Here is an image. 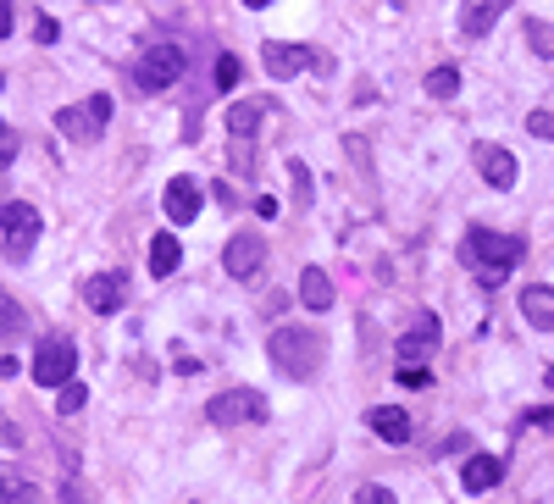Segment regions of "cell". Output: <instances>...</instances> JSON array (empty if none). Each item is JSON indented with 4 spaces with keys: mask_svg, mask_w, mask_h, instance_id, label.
Returning a JSON list of instances; mask_svg holds the SVG:
<instances>
[{
    "mask_svg": "<svg viewBox=\"0 0 554 504\" xmlns=\"http://www.w3.org/2000/svg\"><path fill=\"white\" fill-rule=\"evenodd\" d=\"M183 266V244L172 239V233H156V239H150V272L156 277H172Z\"/></svg>",
    "mask_w": 554,
    "mask_h": 504,
    "instance_id": "19",
    "label": "cell"
},
{
    "mask_svg": "<svg viewBox=\"0 0 554 504\" xmlns=\"http://www.w3.org/2000/svg\"><path fill=\"white\" fill-rule=\"evenodd\" d=\"M61 504H95V499H89V488H84V482H67V488H61Z\"/></svg>",
    "mask_w": 554,
    "mask_h": 504,
    "instance_id": "31",
    "label": "cell"
},
{
    "mask_svg": "<svg viewBox=\"0 0 554 504\" xmlns=\"http://www.w3.org/2000/svg\"><path fill=\"white\" fill-rule=\"evenodd\" d=\"M0 84H6V78H0Z\"/></svg>",
    "mask_w": 554,
    "mask_h": 504,
    "instance_id": "36",
    "label": "cell"
},
{
    "mask_svg": "<svg viewBox=\"0 0 554 504\" xmlns=\"http://www.w3.org/2000/svg\"><path fill=\"white\" fill-rule=\"evenodd\" d=\"M477 172L488 189H510L516 183V156H510L505 144H477Z\"/></svg>",
    "mask_w": 554,
    "mask_h": 504,
    "instance_id": "11",
    "label": "cell"
},
{
    "mask_svg": "<svg viewBox=\"0 0 554 504\" xmlns=\"http://www.w3.org/2000/svg\"><path fill=\"white\" fill-rule=\"evenodd\" d=\"M205 416L217 421V427H244V421L266 416V399L255 394V388H228V394H217L211 405H205Z\"/></svg>",
    "mask_w": 554,
    "mask_h": 504,
    "instance_id": "7",
    "label": "cell"
},
{
    "mask_svg": "<svg viewBox=\"0 0 554 504\" xmlns=\"http://www.w3.org/2000/svg\"><path fill=\"white\" fill-rule=\"evenodd\" d=\"M505 12H510V0H466V6H460V34H466V39L494 34V23Z\"/></svg>",
    "mask_w": 554,
    "mask_h": 504,
    "instance_id": "12",
    "label": "cell"
},
{
    "mask_svg": "<svg viewBox=\"0 0 554 504\" xmlns=\"http://www.w3.org/2000/svg\"><path fill=\"white\" fill-rule=\"evenodd\" d=\"M0 504H34V488L12 471H0Z\"/></svg>",
    "mask_w": 554,
    "mask_h": 504,
    "instance_id": "24",
    "label": "cell"
},
{
    "mask_svg": "<svg viewBox=\"0 0 554 504\" xmlns=\"http://www.w3.org/2000/svg\"><path fill=\"white\" fill-rule=\"evenodd\" d=\"M366 427L383 438V444H410V416L399 405H377V410H366Z\"/></svg>",
    "mask_w": 554,
    "mask_h": 504,
    "instance_id": "15",
    "label": "cell"
},
{
    "mask_svg": "<svg viewBox=\"0 0 554 504\" xmlns=\"http://www.w3.org/2000/svg\"><path fill=\"white\" fill-rule=\"evenodd\" d=\"M39 244V211L23 200L0 205V250H6V261H28Z\"/></svg>",
    "mask_w": 554,
    "mask_h": 504,
    "instance_id": "4",
    "label": "cell"
},
{
    "mask_svg": "<svg viewBox=\"0 0 554 504\" xmlns=\"http://www.w3.org/2000/svg\"><path fill=\"white\" fill-rule=\"evenodd\" d=\"M521 316H527L538 333H549V327H554V288H549V283L521 288Z\"/></svg>",
    "mask_w": 554,
    "mask_h": 504,
    "instance_id": "17",
    "label": "cell"
},
{
    "mask_svg": "<svg viewBox=\"0 0 554 504\" xmlns=\"http://www.w3.org/2000/svg\"><path fill=\"white\" fill-rule=\"evenodd\" d=\"M499 477H505V460H499V455H471L466 466H460V482H466L471 493L499 488Z\"/></svg>",
    "mask_w": 554,
    "mask_h": 504,
    "instance_id": "16",
    "label": "cell"
},
{
    "mask_svg": "<svg viewBox=\"0 0 554 504\" xmlns=\"http://www.w3.org/2000/svg\"><path fill=\"white\" fill-rule=\"evenodd\" d=\"M289 183H294V200L311 205V194H316V189H311V172H305L300 161H289Z\"/></svg>",
    "mask_w": 554,
    "mask_h": 504,
    "instance_id": "26",
    "label": "cell"
},
{
    "mask_svg": "<svg viewBox=\"0 0 554 504\" xmlns=\"http://www.w3.org/2000/svg\"><path fill=\"white\" fill-rule=\"evenodd\" d=\"M0 444H12V449L23 444V432H17V421L6 416V410H0Z\"/></svg>",
    "mask_w": 554,
    "mask_h": 504,
    "instance_id": "32",
    "label": "cell"
},
{
    "mask_svg": "<svg viewBox=\"0 0 554 504\" xmlns=\"http://www.w3.org/2000/svg\"><path fill=\"white\" fill-rule=\"evenodd\" d=\"M84 300H89V311H100V316L122 311V272H95V277H84Z\"/></svg>",
    "mask_w": 554,
    "mask_h": 504,
    "instance_id": "13",
    "label": "cell"
},
{
    "mask_svg": "<svg viewBox=\"0 0 554 504\" xmlns=\"http://www.w3.org/2000/svg\"><path fill=\"white\" fill-rule=\"evenodd\" d=\"M438 338H444V327H438V316H433V311H422V316H416V322H410V333L394 344V355L405 360V366H422V360L438 349Z\"/></svg>",
    "mask_w": 554,
    "mask_h": 504,
    "instance_id": "8",
    "label": "cell"
},
{
    "mask_svg": "<svg viewBox=\"0 0 554 504\" xmlns=\"http://www.w3.org/2000/svg\"><path fill=\"white\" fill-rule=\"evenodd\" d=\"M355 499H361V504H399L394 493H388V488H377V482H366V488H355Z\"/></svg>",
    "mask_w": 554,
    "mask_h": 504,
    "instance_id": "29",
    "label": "cell"
},
{
    "mask_svg": "<svg viewBox=\"0 0 554 504\" xmlns=\"http://www.w3.org/2000/svg\"><path fill=\"white\" fill-rule=\"evenodd\" d=\"M244 6H250V12H261V6H272V0H244Z\"/></svg>",
    "mask_w": 554,
    "mask_h": 504,
    "instance_id": "34",
    "label": "cell"
},
{
    "mask_svg": "<svg viewBox=\"0 0 554 504\" xmlns=\"http://www.w3.org/2000/svg\"><path fill=\"white\" fill-rule=\"evenodd\" d=\"M0 139H6V122H0Z\"/></svg>",
    "mask_w": 554,
    "mask_h": 504,
    "instance_id": "35",
    "label": "cell"
},
{
    "mask_svg": "<svg viewBox=\"0 0 554 504\" xmlns=\"http://www.w3.org/2000/svg\"><path fill=\"white\" fill-rule=\"evenodd\" d=\"M183 78V50L178 45H150L145 56L133 61V89L139 95H161Z\"/></svg>",
    "mask_w": 554,
    "mask_h": 504,
    "instance_id": "3",
    "label": "cell"
},
{
    "mask_svg": "<svg viewBox=\"0 0 554 504\" xmlns=\"http://www.w3.org/2000/svg\"><path fill=\"white\" fill-rule=\"evenodd\" d=\"M322 333H311V327H277L272 338H266V355H272V366L283 377H294V383H305V377H316V366H322Z\"/></svg>",
    "mask_w": 554,
    "mask_h": 504,
    "instance_id": "2",
    "label": "cell"
},
{
    "mask_svg": "<svg viewBox=\"0 0 554 504\" xmlns=\"http://www.w3.org/2000/svg\"><path fill=\"white\" fill-rule=\"evenodd\" d=\"M399 383H405V388H427V383H433V372H427V366H399Z\"/></svg>",
    "mask_w": 554,
    "mask_h": 504,
    "instance_id": "30",
    "label": "cell"
},
{
    "mask_svg": "<svg viewBox=\"0 0 554 504\" xmlns=\"http://www.w3.org/2000/svg\"><path fill=\"white\" fill-rule=\"evenodd\" d=\"M17 333H23V305L0 288V344H6V338H17Z\"/></svg>",
    "mask_w": 554,
    "mask_h": 504,
    "instance_id": "23",
    "label": "cell"
},
{
    "mask_svg": "<svg viewBox=\"0 0 554 504\" xmlns=\"http://www.w3.org/2000/svg\"><path fill=\"white\" fill-rule=\"evenodd\" d=\"M261 61H266V72L272 78H300L305 67H316V56L305 45H289V39H266L261 45Z\"/></svg>",
    "mask_w": 554,
    "mask_h": 504,
    "instance_id": "10",
    "label": "cell"
},
{
    "mask_svg": "<svg viewBox=\"0 0 554 504\" xmlns=\"http://www.w3.org/2000/svg\"><path fill=\"white\" fill-rule=\"evenodd\" d=\"M427 95H433V100H455L460 95V67H433V72H427Z\"/></svg>",
    "mask_w": 554,
    "mask_h": 504,
    "instance_id": "21",
    "label": "cell"
},
{
    "mask_svg": "<svg viewBox=\"0 0 554 504\" xmlns=\"http://www.w3.org/2000/svg\"><path fill=\"white\" fill-rule=\"evenodd\" d=\"M300 300H305V311H333V277L322 266H305L300 272Z\"/></svg>",
    "mask_w": 554,
    "mask_h": 504,
    "instance_id": "18",
    "label": "cell"
},
{
    "mask_svg": "<svg viewBox=\"0 0 554 504\" xmlns=\"http://www.w3.org/2000/svg\"><path fill=\"white\" fill-rule=\"evenodd\" d=\"M84 383H61L56 388V410H61V416H78V410H84Z\"/></svg>",
    "mask_w": 554,
    "mask_h": 504,
    "instance_id": "25",
    "label": "cell"
},
{
    "mask_svg": "<svg viewBox=\"0 0 554 504\" xmlns=\"http://www.w3.org/2000/svg\"><path fill=\"white\" fill-rule=\"evenodd\" d=\"M194 216H200V183L167 178V222H194Z\"/></svg>",
    "mask_w": 554,
    "mask_h": 504,
    "instance_id": "14",
    "label": "cell"
},
{
    "mask_svg": "<svg viewBox=\"0 0 554 504\" xmlns=\"http://www.w3.org/2000/svg\"><path fill=\"white\" fill-rule=\"evenodd\" d=\"M239 84V56H217V89Z\"/></svg>",
    "mask_w": 554,
    "mask_h": 504,
    "instance_id": "28",
    "label": "cell"
},
{
    "mask_svg": "<svg viewBox=\"0 0 554 504\" xmlns=\"http://www.w3.org/2000/svg\"><path fill=\"white\" fill-rule=\"evenodd\" d=\"M255 128H261V106H255V100H233L228 106V133L233 139H250Z\"/></svg>",
    "mask_w": 554,
    "mask_h": 504,
    "instance_id": "20",
    "label": "cell"
},
{
    "mask_svg": "<svg viewBox=\"0 0 554 504\" xmlns=\"http://www.w3.org/2000/svg\"><path fill=\"white\" fill-rule=\"evenodd\" d=\"M222 266H228V277L250 283V277L266 266V244L255 239V233H233V239H228V250H222Z\"/></svg>",
    "mask_w": 554,
    "mask_h": 504,
    "instance_id": "9",
    "label": "cell"
},
{
    "mask_svg": "<svg viewBox=\"0 0 554 504\" xmlns=\"http://www.w3.org/2000/svg\"><path fill=\"white\" fill-rule=\"evenodd\" d=\"M0 34H12V0H0Z\"/></svg>",
    "mask_w": 554,
    "mask_h": 504,
    "instance_id": "33",
    "label": "cell"
},
{
    "mask_svg": "<svg viewBox=\"0 0 554 504\" xmlns=\"http://www.w3.org/2000/svg\"><path fill=\"white\" fill-rule=\"evenodd\" d=\"M73 372H78V349L67 344V338H45V344L34 349V383L39 388L73 383Z\"/></svg>",
    "mask_w": 554,
    "mask_h": 504,
    "instance_id": "6",
    "label": "cell"
},
{
    "mask_svg": "<svg viewBox=\"0 0 554 504\" xmlns=\"http://www.w3.org/2000/svg\"><path fill=\"white\" fill-rule=\"evenodd\" d=\"M111 122V95H89L84 106H61L56 111V128L67 133L73 144H95Z\"/></svg>",
    "mask_w": 554,
    "mask_h": 504,
    "instance_id": "5",
    "label": "cell"
},
{
    "mask_svg": "<svg viewBox=\"0 0 554 504\" xmlns=\"http://www.w3.org/2000/svg\"><path fill=\"white\" fill-rule=\"evenodd\" d=\"M527 255V244L516 239V233H494V228H471L466 239H460V261L471 266V272L482 277V288H499L510 277V266Z\"/></svg>",
    "mask_w": 554,
    "mask_h": 504,
    "instance_id": "1",
    "label": "cell"
},
{
    "mask_svg": "<svg viewBox=\"0 0 554 504\" xmlns=\"http://www.w3.org/2000/svg\"><path fill=\"white\" fill-rule=\"evenodd\" d=\"M527 133H532V139H549V144H554V111H532V117H527Z\"/></svg>",
    "mask_w": 554,
    "mask_h": 504,
    "instance_id": "27",
    "label": "cell"
},
{
    "mask_svg": "<svg viewBox=\"0 0 554 504\" xmlns=\"http://www.w3.org/2000/svg\"><path fill=\"white\" fill-rule=\"evenodd\" d=\"M527 45H532V56H543V61H554V23H538V17H527Z\"/></svg>",
    "mask_w": 554,
    "mask_h": 504,
    "instance_id": "22",
    "label": "cell"
}]
</instances>
